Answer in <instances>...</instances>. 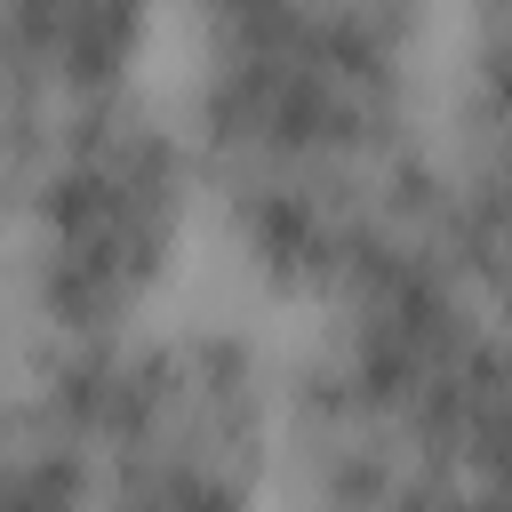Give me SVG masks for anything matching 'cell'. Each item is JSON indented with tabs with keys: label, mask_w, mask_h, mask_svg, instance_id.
Listing matches in <instances>:
<instances>
[{
	"label": "cell",
	"mask_w": 512,
	"mask_h": 512,
	"mask_svg": "<svg viewBox=\"0 0 512 512\" xmlns=\"http://www.w3.org/2000/svg\"><path fill=\"white\" fill-rule=\"evenodd\" d=\"M176 112L224 256L312 320L440 216L448 0H184Z\"/></svg>",
	"instance_id": "1"
},
{
	"label": "cell",
	"mask_w": 512,
	"mask_h": 512,
	"mask_svg": "<svg viewBox=\"0 0 512 512\" xmlns=\"http://www.w3.org/2000/svg\"><path fill=\"white\" fill-rule=\"evenodd\" d=\"M208 232V168L176 96L120 88L8 112V256L24 352H104L168 320V296Z\"/></svg>",
	"instance_id": "2"
},
{
	"label": "cell",
	"mask_w": 512,
	"mask_h": 512,
	"mask_svg": "<svg viewBox=\"0 0 512 512\" xmlns=\"http://www.w3.org/2000/svg\"><path fill=\"white\" fill-rule=\"evenodd\" d=\"M32 360L88 424V512H288V360L248 320L168 312Z\"/></svg>",
	"instance_id": "3"
},
{
	"label": "cell",
	"mask_w": 512,
	"mask_h": 512,
	"mask_svg": "<svg viewBox=\"0 0 512 512\" xmlns=\"http://www.w3.org/2000/svg\"><path fill=\"white\" fill-rule=\"evenodd\" d=\"M184 0H0L8 112L144 88V64L176 40Z\"/></svg>",
	"instance_id": "4"
},
{
	"label": "cell",
	"mask_w": 512,
	"mask_h": 512,
	"mask_svg": "<svg viewBox=\"0 0 512 512\" xmlns=\"http://www.w3.org/2000/svg\"><path fill=\"white\" fill-rule=\"evenodd\" d=\"M0 512H88V424L48 360L24 352L8 392V448H0Z\"/></svg>",
	"instance_id": "5"
}]
</instances>
